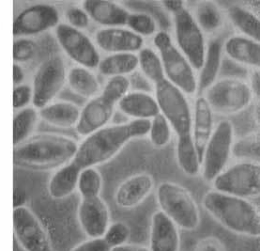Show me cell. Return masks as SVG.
I'll return each mask as SVG.
<instances>
[{"label":"cell","mask_w":260,"mask_h":251,"mask_svg":"<svg viewBox=\"0 0 260 251\" xmlns=\"http://www.w3.org/2000/svg\"><path fill=\"white\" fill-rule=\"evenodd\" d=\"M161 112L177 136L176 155L181 170L194 177L200 173V161L192 141V111L186 95L167 79L154 86Z\"/></svg>","instance_id":"1"},{"label":"cell","mask_w":260,"mask_h":251,"mask_svg":"<svg viewBox=\"0 0 260 251\" xmlns=\"http://www.w3.org/2000/svg\"><path fill=\"white\" fill-rule=\"evenodd\" d=\"M149 130V120L139 119L105 126L85 137L71 163L81 170L106 163L131 140L148 136Z\"/></svg>","instance_id":"2"},{"label":"cell","mask_w":260,"mask_h":251,"mask_svg":"<svg viewBox=\"0 0 260 251\" xmlns=\"http://www.w3.org/2000/svg\"><path fill=\"white\" fill-rule=\"evenodd\" d=\"M78 143L74 138L58 134H41L14 147L13 162L31 170H54L70 163Z\"/></svg>","instance_id":"3"},{"label":"cell","mask_w":260,"mask_h":251,"mask_svg":"<svg viewBox=\"0 0 260 251\" xmlns=\"http://www.w3.org/2000/svg\"><path fill=\"white\" fill-rule=\"evenodd\" d=\"M205 210L225 229L240 235H260L258 210L246 199L210 190L203 197Z\"/></svg>","instance_id":"4"},{"label":"cell","mask_w":260,"mask_h":251,"mask_svg":"<svg viewBox=\"0 0 260 251\" xmlns=\"http://www.w3.org/2000/svg\"><path fill=\"white\" fill-rule=\"evenodd\" d=\"M130 90L127 76L110 77L99 95L87 102L81 109L80 119L75 130L82 137H87L108 124L118 102Z\"/></svg>","instance_id":"5"},{"label":"cell","mask_w":260,"mask_h":251,"mask_svg":"<svg viewBox=\"0 0 260 251\" xmlns=\"http://www.w3.org/2000/svg\"><path fill=\"white\" fill-rule=\"evenodd\" d=\"M156 52L161 58L166 79L184 95H193L199 90L198 76L192 65L174 43L168 32H157L153 37Z\"/></svg>","instance_id":"6"},{"label":"cell","mask_w":260,"mask_h":251,"mask_svg":"<svg viewBox=\"0 0 260 251\" xmlns=\"http://www.w3.org/2000/svg\"><path fill=\"white\" fill-rule=\"evenodd\" d=\"M157 201L160 211L178 228L192 231L199 227V205L192 195L182 185L173 182H161L157 189Z\"/></svg>","instance_id":"7"},{"label":"cell","mask_w":260,"mask_h":251,"mask_svg":"<svg viewBox=\"0 0 260 251\" xmlns=\"http://www.w3.org/2000/svg\"><path fill=\"white\" fill-rule=\"evenodd\" d=\"M204 98L212 112L234 115L245 109L253 100L247 81L236 77L217 79L205 90Z\"/></svg>","instance_id":"8"},{"label":"cell","mask_w":260,"mask_h":251,"mask_svg":"<svg viewBox=\"0 0 260 251\" xmlns=\"http://www.w3.org/2000/svg\"><path fill=\"white\" fill-rule=\"evenodd\" d=\"M214 190L242 199L260 194L259 163L239 161L224 170L212 182Z\"/></svg>","instance_id":"9"},{"label":"cell","mask_w":260,"mask_h":251,"mask_svg":"<svg viewBox=\"0 0 260 251\" xmlns=\"http://www.w3.org/2000/svg\"><path fill=\"white\" fill-rule=\"evenodd\" d=\"M234 142V127L230 120H221L205 147L200 172L206 182H212L229 162Z\"/></svg>","instance_id":"10"},{"label":"cell","mask_w":260,"mask_h":251,"mask_svg":"<svg viewBox=\"0 0 260 251\" xmlns=\"http://www.w3.org/2000/svg\"><path fill=\"white\" fill-rule=\"evenodd\" d=\"M67 73L60 56H53L41 64L32 84L33 107L40 110L53 102L67 81Z\"/></svg>","instance_id":"11"},{"label":"cell","mask_w":260,"mask_h":251,"mask_svg":"<svg viewBox=\"0 0 260 251\" xmlns=\"http://www.w3.org/2000/svg\"><path fill=\"white\" fill-rule=\"evenodd\" d=\"M175 44L185 56L194 71H199L206 53L205 34L187 9L173 15Z\"/></svg>","instance_id":"12"},{"label":"cell","mask_w":260,"mask_h":251,"mask_svg":"<svg viewBox=\"0 0 260 251\" xmlns=\"http://www.w3.org/2000/svg\"><path fill=\"white\" fill-rule=\"evenodd\" d=\"M55 35L62 50L78 66L89 70L98 67L101 61L98 49L84 32L60 23L55 28Z\"/></svg>","instance_id":"13"},{"label":"cell","mask_w":260,"mask_h":251,"mask_svg":"<svg viewBox=\"0 0 260 251\" xmlns=\"http://www.w3.org/2000/svg\"><path fill=\"white\" fill-rule=\"evenodd\" d=\"M13 233L25 251H54L47 232L36 214L25 205L13 209Z\"/></svg>","instance_id":"14"},{"label":"cell","mask_w":260,"mask_h":251,"mask_svg":"<svg viewBox=\"0 0 260 251\" xmlns=\"http://www.w3.org/2000/svg\"><path fill=\"white\" fill-rule=\"evenodd\" d=\"M59 13L56 7L38 3L25 8L13 21L14 37L25 38L38 35L59 25Z\"/></svg>","instance_id":"15"},{"label":"cell","mask_w":260,"mask_h":251,"mask_svg":"<svg viewBox=\"0 0 260 251\" xmlns=\"http://www.w3.org/2000/svg\"><path fill=\"white\" fill-rule=\"evenodd\" d=\"M81 229L89 238H102L110 225V213L101 197L82 199L77 212Z\"/></svg>","instance_id":"16"},{"label":"cell","mask_w":260,"mask_h":251,"mask_svg":"<svg viewBox=\"0 0 260 251\" xmlns=\"http://www.w3.org/2000/svg\"><path fill=\"white\" fill-rule=\"evenodd\" d=\"M96 45L109 54L138 53L144 47V38L125 27H104L95 34Z\"/></svg>","instance_id":"17"},{"label":"cell","mask_w":260,"mask_h":251,"mask_svg":"<svg viewBox=\"0 0 260 251\" xmlns=\"http://www.w3.org/2000/svg\"><path fill=\"white\" fill-rule=\"evenodd\" d=\"M154 179L147 172L137 173L118 185L115 201L118 207L132 209L145 201L154 189Z\"/></svg>","instance_id":"18"},{"label":"cell","mask_w":260,"mask_h":251,"mask_svg":"<svg viewBox=\"0 0 260 251\" xmlns=\"http://www.w3.org/2000/svg\"><path fill=\"white\" fill-rule=\"evenodd\" d=\"M82 9L89 19L104 27H123L130 14L120 4L108 0H86Z\"/></svg>","instance_id":"19"},{"label":"cell","mask_w":260,"mask_h":251,"mask_svg":"<svg viewBox=\"0 0 260 251\" xmlns=\"http://www.w3.org/2000/svg\"><path fill=\"white\" fill-rule=\"evenodd\" d=\"M180 233L178 227L161 211L152 214L150 226V251H179Z\"/></svg>","instance_id":"20"},{"label":"cell","mask_w":260,"mask_h":251,"mask_svg":"<svg viewBox=\"0 0 260 251\" xmlns=\"http://www.w3.org/2000/svg\"><path fill=\"white\" fill-rule=\"evenodd\" d=\"M118 109L133 119L150 120L160 113V107L155 96L141 90H129L120 99Z\"/></svg>","instance_id":"21"},{"label":"cell","mask_w":260,"mask_h":251,"mask_svg":"<svg viewBox=\"0 0 260 251\" xmlns=\"http://www.w3.org/2000/svg\"><path fill=\"white\" fill-rule=\"evenodd\" d=\"M213 130V112L204 96H199L196 99L192 111V136L199 161H201L205 147L209 142Z\"/></svg>","instance_id":"22"},{"label":"cell","mask_w":260,"mask_h":251,"mask_svg":"<svg viewBox=\"0 0 260 251\" xmlns=\"http://www.w3.org/2000/svg\"><path fill=\"white\" fill-rule=\"evenodd\" d=\"M223 52L235 62L251 69H259V42L242 35H234L223 44Z\"/></svg>","instance_id":"23"},{"label":"cell","mask_w":260,"mask_h":251,"mask_svg":"<svg viewBox=\"0 0 260 251\" xmlns=\"http://www.w3.org/2000/svg\"><path fill=\"white\" fill-rule=\"evenodd\" d=\"M80 114V107L66 101L52 102L39 110L40 118L45 122L64 129L77 125Z\"/></svg>","instance_id":"24"},{"label":"cell","mask_w":260,"mask_h":251,"mask_svg":"<svg viewBox=\"0 0 260 251\" xmlns=\"http://www.w3.org/2000/svg\"><path fill=\"white\" fill-rule=\"evenodd\" d=\"M223 43L219 39L211 40L206 47L204 60L199 71L198 88L206 90L216 81L223 57Z\"/></svg>","instance_id":"25"},{"label":"cell","mask_w":260,"mask_h":251,"mask_svg":"<svg viewBox=\"0 0 260 251\" xmlns=\"http://www.w3.org/2000/svg\"><path fill=\"white\" fill-rule=\"evenodd\" d=\"M80 172V169L71 162L55 172L48 184L51 198L54 200H63L73 194L75 189H77Z\"/></svg>","instance_id":"26"},{"label":"cell","mask_w":260,"mask_h":251,"mask_svg":"<svg viewBox=\"0 0 260 251\" xmlns=\"http://www.w3.org/2000/svg\"><path fill=\"white\" fill-rule=\"evenodd\" d=\"M192 17L204 34H214L223 26V11L214 1H200L194 8Z\"/></svg>","instance_id":"27"},{"label":"cell","mask_w":260,"mask_h":251,"mask_svg":"<svg viewBox=\"0 0 260 251\" xmlns=\"http://www.w3.org/2000/svg\"><path fill=\"white\" fill-rule=\"evenodd\" d=\"M97 68L102 75L108 77H128L138 69V58L134 53L110 54L101 59Z\"/></svg>","instance_id":"28"},{"label":"cell","mask_w":260,"mask_h":251,"mask_svg":"<svg viewBox=\"0 0 260 251\" xmlns=\"http://www.w3.org/2000/svg\"><path fill=\"white\" fill-rule=\"evenodd\" d=\"M67 82L70 88L75 93L89 100L96 97L101 92L99 80L91 72L81 66H75L69 70L67 73Z\"/></svg>","instance_id":"29"},{"label":"cell","mask_w":260,"mask_h":251,"mask_svg":"<svg viewBox=\"0 0 260 251\" xmlns=\"http://www.w3.org/2000/svg\"><path fill=\"white\" fill-rule=\"evenodd\" d=\"M228 14L236 28L242 32V36L260 41V20L257 15L244 7L233 5L228 11Z\"/></svg>","instance_id":"30"},{"label":"cell","mask_w":260,"mask_h":251,"mask_svg":"<svg viewBox=\"0 0 260 251\" xmlns=\"http://www.w3.org/2000/svg\"><path fill=\"white\" fill-rule=\"evenodd\" d=\"M137 55L138 68L148 81L155 86L166 79L161 58L156 51L149 47H143Z\"/></svg>","instance_id":"31"},{"label":"cell","mask_w":260,"mask_h":251,"mask_svg":"<svg viewBox=\"0 0 260 251\" xmlns=\"http://www.w3.org/2000/svg\"><path fill=\"white\" fill-rule=\"evenodd\" d=\"M40 118L35 107H25L19 110L13 118V146L16 147L29 138Z\"/></svg>","instance_id":"32"},{"label":"cell","mask_w":260,"mask_h":251,"mask_svg":"<svg viewBox=\"0 0 260 251\" xmlns=\"http://www.w3.org/2000/svg\"><path fill=\"white\" fill-rule=\"evenodd\" d=\"M259 133L253 132L234 140L231 154L236 159L245 162L259 163Z\"/></svg>","instance_id":"33"},{"label":"cell","mask_w":260,"mask_h":251,"mask_svg":"<svg viewBox=\"0 0 260 251\" xmlns=\"http://www.w3.org/2000/svg\"><path fill=\"white\" fill-rule=\"evenodd\" d=\"M103 189V178L95 167H89L81 170L77 189L82 199L99 197Z\"/></svg>","instance_id":"34"},{"label":"cell","mask_w":260,"mask_h":251,"mask_svg":"<svg viewBox=\"0 0 260 251\" xmlns=\"http://www.w3.org/2000/svg\"><path fill=\"white\" fill-rule=\"evenodd\" d=\"M148 136L155 148L161 149L170 143L172 138V128L161 112L149 120Z\"/></svg>","instance_id":"35"},{"label":"cell","mask_w":260,"mask_h":251,"mask_svg":"<svg viewBox=\"0 0 260 251\" xmlns=\"http://www.w3.org/2000/svg\"><path fill=\"white\" fill-rule=\"evenodd\" d=\"M126 25L131 32L142 38L152 36L158 32L157 23L149 13H130Z\"/></svg>","instance_id":"36"},{"label":"cell","mask_w":260,"mask_h":251,"mask_svg":"<svg viewBox=\"0 0 260 251\" xmlns=\"http://www.w3.org/2000/svg\"><path fill=\"white\" fill-rule=\"evenodd\" d=\"M130 229L124 222L117 221L110 224L103 238L111 248L127 244L130 238Z\"/></svg>","instance_id":"37"},{"label":"cell","mask_w":260,"mask_h":251,"mask_svg":"<svg viewBox=\"0 0 260 251\" xmlns=\"http://www.w3.org/2000/svg\"><path fill=\"white\" fill-rule=\"evenodd\" d=\"M37 51L36 43L27 38L16 39L13 42V60L14 63L27 62L35 56Z\"/></svg>","instance_id":"38"},{"label":"cell","mask_w":260,"mask_h":251,"mask_svg":"<svg viewBox=\"0 0 260 251\" xmlns=\"http://www.w3.org/2000/svg\"><path fill=\"white\" fill-rule=\"evenodd\" d=\"M65 17L68 22L67 25L81 32L86 29L90 23L87 13L79 7L69 8L65 13Z\"/></svg>","instance_id":"39"},{"label":"cell","mask_w":260,"mask_h":251,"mask_svg":"<svg viewBox=\"0 0 260 251\" xmlns=\"http://www.w3.org/2000/svg\"><path fill=\"white\" fill-rule=\"evenodd\" d=\"M32 87L22 84L16 86L13 88V108L14 109H23L28 106L29 103H32Z\"/></svg>","instance_id":"40"},{"label":"cell","mask_w":260,"mask_h":251,"mask_svg":"<svg viewBox=\"0 0 260 251\" xmlns=\"http://www.w3.org/2000/svg\"><path fill=\"white\" fill-rule=\"evenodd\" d=\"M71 251H111L105 239L89 238L75 246Z\"/></svg>","instance_id":"41"},{"label":"cell","mask_w":260,"mask_h":251,"mask_svg":"<svg viewBox=\"0 0 260 251\" xmlns=\"http://www.w3.org/2000/svg\"><path fill=\"white\" fill-rule=\"evenodd\" d=\"M196 251H225L223 244L214 237H207L199 242Z\"/></svg>","instance_id":"42"},{"label":"cell","mask_w":260,"mask_h":251,"mask_svg":"<svg viewBox=\"0 0 260 251\" xmlns=\"http://www.w3.org/2000/svg\"><path fill=\"white\" fill-rule=\"evenodd\" d=\"M248 86L254 98L259 100L260 97V72L259 69H252L248 80Z\"/></svg>","instance_id":"43"},{"label":"cell","mask_w":260,"mask_h":251,"mask_svg":"<svg viewBox=\"0 0 260 251\" xmlns=\"http://www.w3.org/2000/svg\"><path fill=\"white\" fill-rule=\"evenodd\" d=\"M161 5L164 8L168 11L169 13L172 14H176V13H180V11L186 9L185 2L184 1H164L161 2Z\"/></svg>","instance_id":"44"},{"label":"cell","mask_w":260,"mask_h":251,"mask_svg":"<svg viewBox=\"0 0 260 251\" xmlns=\"http://www.w3.org/2000/svg\"><path fill=\"white\" fill-rule=\"evenodd\" d=\"M25 79V73L24 70L22 69V67L17 64L14 63L13 64V83L16 86L22 85V82Z\"/></svg>","instance_id":"45"},{"label":"cell","mask_w":260,"mask_h":251,"mask_svg":"<svg viewBox=\"0 0 260 251\" xmlns=\"http://www.w3.org/2000/svg\"><path fill=\"white\" fill-rule=\"evenodd\" d=\"M111 251H150L149 248L139 245H132V244H125L119 245L117 247H113Z\"/></svg>","instance_id":"46"}]
</instances>
